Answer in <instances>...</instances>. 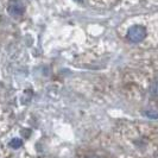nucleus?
Returning a JSON list of instances; mask_svg holds the SVG:
<instances>
[{"mask_svg":"<svg viewBox=\"0 0 158 158\" xmlns=\"http://www.w3.org/2000/svg\"><path fill=\"white\" fill-rule=\"evenodd\" d=\"M145 37H146V30L140 25H133L127 31V38L133 43H139L143 40H145Z\"/></svg>","mask_w":158,"mask_h":158,"instance_id":"obj_1","label":"nucleus"},{"mask_svg":"<svg viewBox=\"0 0 158 158\" xmlns=\"http://www.w3.org/2000/svg\"><path fill=\"white\" fill-rule=\"evenodd\" d=\"M8 12H10V15H12V16L18 17L23 15L24 8L22 7V6H19V5H12V6H10V8H8Z\"/></svg>","mask_w":158,"mask_h":158,"instance_id":"obj_2","label":"nucleus"},{"mask_svg":"<svg viewBox=\"0 0 158 158\" xmlns=\"http://www.w3.org/2000/svg\"><path fill=\"white\" fill-rule=\"evenodd\" d=\"M10 145H11L13 149H18V148H20V146H22V140H20V139H18V138H15V139H12V140H11Z\"/></svg>","mask_w":158,"mask_h":158,"instance_id":"obj_3","label":"nucleus"},{"mask_svg":"<svg viewBox=\"0 0 158 158\" xmlns=\"http://www.w3.org/2000/svg\"><path fill=\"white\" fill-rule=\"evenodd\" d=\"M150 92L155 98H158V82H155V83L151 86Z\"/></svg>","mask_w":158,"mask_h":158,"instance_id":"obj_4","label":"nucleus"},{"mask_svg":"<svg viewBox=\"0 0 158 158\" xmlns=\"http://www.w3.org/2000/svg\"><path fill=\"white\" fill-rule=\"evenodd\" d=\"M146 117H149V118L151 119H157L158 118V113L157 112H152V111H148L144 113Z\"/></svg>","mask_w":158,"mask_h":158,"instance_id":"obj_5","label":"nucleus"},{"mask_svg":"<svg viewBox=\"0 0 158 158\" xmlns=\"http://www.w3.org/2000/svg\"><path fill=\"white\" fill-rule=\"evenodd\" d=\"M89 158H99V157H96V156H92V157H89Z\"/></svg>","mask_w":158,"mask_h":158,"instance_id":"obj_6","label":"nucleus"},{"mask_svg":"<svg viewBox=\"0 0 158 158\" xmlns=\"http://www.w3.org/2000/svg\"><path fill=\"white\" fill-rule=\"evenodd\" d=\"M76 1H79V2H81V1H82V0H76Z\"/></svg>","mask_w":158,"mask_h":158,"instance_id":"obj_7","label":"nucleus"}]
</instances>
